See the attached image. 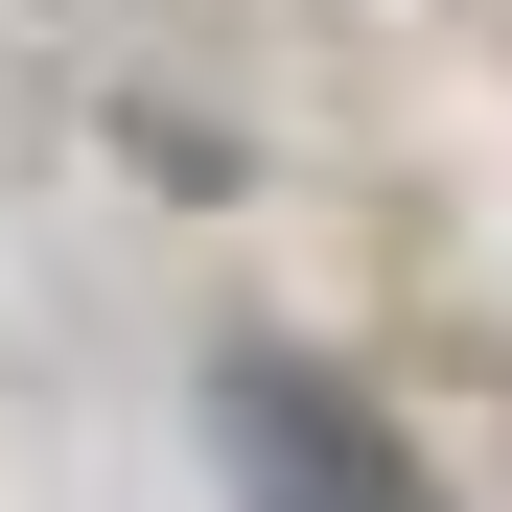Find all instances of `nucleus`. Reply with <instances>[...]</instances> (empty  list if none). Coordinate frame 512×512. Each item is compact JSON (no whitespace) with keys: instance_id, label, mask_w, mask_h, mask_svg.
I'll use <instances>...</instances> for the list:
<instances>
[{"instance_id":"f257e3e1","label":"nucleus","mask_w":512,"mask_h":512,"mask_svg":"<svg viewBox=\"0 0 512 512\" xmlns=\"http://www.w3.org/2000/svg\"><path fill=\"white\" fill-rule=\"evenodd\" d=\"M210 466H233V512H443L419 443H396L350 373H303V350H233L210 373Z\"/></svg>"}]
</instances>
